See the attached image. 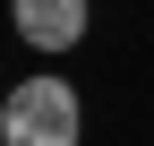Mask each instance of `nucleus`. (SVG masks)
<instances>
[{
    "instance_id": "1",
    "label": "nucleus",
    "mask_w": 154,
    "mask_h": 146,
    "mask_svg": "<svg viewBox=\"0 0 154 146\" xmlns=\"http://www.w3.org/2000/svg\"><path fill=\"white\" fill-rule=\"evenodd\" d=\"M77 138H86V103H77L69 78L34 69V78L9 86V103H0V146H77Z\"/></svg>"
},
{
    "instance_id": "2",
    "label": "nucleus",
    "mask_w": 154,
    "mask_h": 146,
    "mask_svg": "<svg viewBox=\"0 0 154 146\" xmlns=\"http://www.w3.org/2000/svg\"><path fill=\"white\" fill-rule=\"evenodd\" d=\"M9 26L34 52H77L86 43V0H9Z\"/></svg>"
}]
</instances>
